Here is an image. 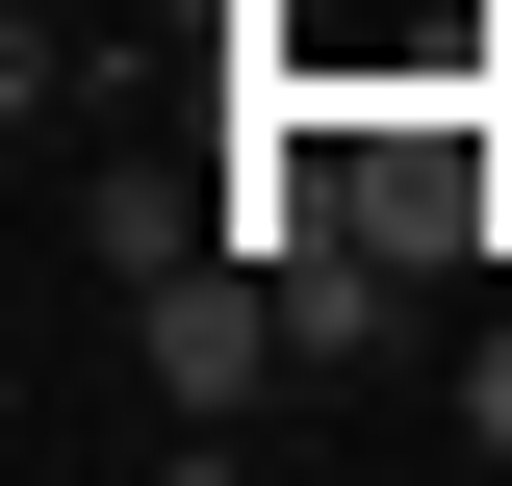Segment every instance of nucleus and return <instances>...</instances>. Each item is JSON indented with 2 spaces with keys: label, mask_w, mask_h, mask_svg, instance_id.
<instances>
[{
  "label": "nucleus",
  "mask_w": 512,
  "mask_h": 486,
  "mask_svg": "<svg viewBox=\"0 0 512 486\" xmlns=\"http://www.w3.org/2000/svg\"><path fill=\"white\" fill-rule=\"evenodd\" d=\"M308 154H333V205H359L410 282L512 231V154H487V128H436V103H308Z\"/></svg>",
  "instance_id": "obj_1"
},
{
  "label": "nucleus",
  "mask_w": 512,
  "mask_h": 486,
  "mask_svg": "<svg viewBox=\"0 0 512 486\" xmlns=\"http://www.w3.org/2000/svg\"><path fill=\"white\" fill-rule=\"evenodd\" d=\"M128 359H154V410H180V435H231L256 384L308 359V333H282V256H180V282H154V333H128Z\"/></svg>",
  "instance_id": "obj_2"
},
{
  "label": "nucleus",
  "mask_w": 512,
  "mask_h": 486,
  "mask_svg": "<svg viewBox=\"0 0 512 486\" xmlns=\"http://www.w3.org/2000/svg\"><path fill=\"white\" fill-rule=\"evenodd\" d=\"M77 256H103L128 307H154L180 256H231V180H154V154H103V180H77Z\"/></svg>",
  "instance_id": "obj_3"
},
{
  "label": "nucleus",
  "mask_w": 512,
  "mask_h": 486,
  "mask_svg": "<svg viewBox=\"0 0 512 486\" xmlns=\"http://www.w3.org/2000/svg\"><path fill=\"white\" fill-rule=\"evenodd\" d=\"M461 461H512V333H461Z\"/></svg>",
  "instance_id": "obj_4"
}]
</instances>
